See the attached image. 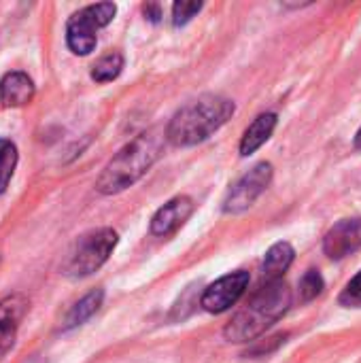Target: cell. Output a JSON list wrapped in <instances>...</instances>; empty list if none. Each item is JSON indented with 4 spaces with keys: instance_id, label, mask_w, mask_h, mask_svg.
Masks as SVG:
<instances>
[{
    "instance_id": "1",
    "label": "cell",
    "mask_w": 361,
    "mask_h": 363,
    "mask_svg": "<svg viewBox=\"0 0 361 363\" xmlns=\"http://www.w3.org/2000/svg\"><path fill=\"white\" fill-rule=\"evenodd\" d=\"M291 306V289L287 283L281 281H268L262 285L251 300L232 317V321L226 325L223 336L230 342H253L260 338L268 328H272Z\"/></svg>"
},
{
    "instance_id": "2",
    "label": "cell",
    "mask_w": 361,
    "mask_h": 363,
    "mask_svg": "<svg viewBox=\"0 0 361 363\" xmlns=\"http://www.w3.org/2000/svg\"><path fill=\"white\" fill-rule=\"evenodd\" d=\"M164 140L166 132L160 130H149L136 136L104 166L96 181V189L104 196H113L132 187L155 164L162 153Z\"/></svg>"
},
{
    "instance_id": "3",
    "label": "cell",
    "mask_w": 361,
    "mask_h": 363,
    "mask_svg": "<svg viewBox=\"0 0 361 363\" xmlns=\"http://www.w3.org/2000/svg\"><path fill=\"white\" fill-rule=\"evenodd\" d=\"M232 115H234L232 100L217 94L200 96L174 113V117L166 128V140H170L177 147L198 145L206 140L211 134H215Z\"/></svg>"
},
{
    "instance_id": "4",
    "label": "cell",
    "mask_w": 361,
    "mask_h": 363,
    "mask_svg": "<svg viewBox=\"0 0 361 363\" xmlns=\"http://www.w3.org/2000/svg\"><path fill=\"white\" fill-rule=\"evenodd\" d=\"M117 240L119 236L113 228H98L79 236L62 264V274L68 279H85L94 274L106 264Z\"/></svg>"
},
{
    "instance_id": "5",
    "label": "cell",
    "mask_w": 361,
    "mask_h": 363,
    "mask_svg": "<svg viewBox=\"0 0 361 363\" xmlns=\"http://www.w3.org/2000/svg\"><path fill=\"white\" fill-rule=\"evenodd\" d=\"M117 13L113 2H98L77 11L66 23V43L74 55H89L98 43V30L109 26Z\"/></svg>"
},
{
    "instance_id": "6",
    "label": "cell",
    "mask_w": 361,
    "mask_h": 363,
    "mask_svg": "<svg viewBox=\"0 0 361 363\" xmlns=\"http://www.w3.org/2000/svg\"><path fill=\"white\" fill-rule=\"evenodd\" d=\"M272 164L262 162L257 166H253L228 194V198L223 200V213L228 215H238L245 213L247 208H251L255 204V200L268 189V185L272 183Z\"/></svg>"
},
{
    "instance_id": "7",
    "label": "cell",
    "mask_w": 361,
    "mask_h": 363,
    "mask_svg": "<svg viewBox=\"0 0 361 363\" xmlns=\"http://www.w3.org/2000/svg\"><path fill=\"white\" fill-rule=\"evenodd\" d=\"M247 287H249V272H245V270L230 272L204 289V294L200 298V306L213 315L226 313L243 298Z\"/></svg>"
},
{
    "instance_id": "8",
    "label": "cell",
    "mask_w": 361,
    "mask_h": 363,
    "mask_svg": "<svg viewBox=\"0 0 361 363\" xmlns=\"http://www.w3.org/2000/svg\"><path fill=\"white\" fill-rule=\"evenodd\" d=\"M361 247V217L338 221L323 238V253L330 259H345Z\"/></svg>"
},
{
    "instance_id": "9",
    "label": "cell",
    "mask_w": 361,
    "mask_h": 363,
    "mask_svg": "<svg viewBox=\"0 0 361 363\" xmlns=\"http://www.w3.org/2000/svg\"><path fill=\"white\" fill-rule=\"evenodd\" d=\"M28 306L30 302L21 294H13L0 300V362L13 349L17 330L21 325V319L28 313Z\"/></svg>"
},
{
    "instance_id": "10",
    "label": "cell",
    "mask_w": 361,
    "mask_h": 363,
    "mask_svg": "<svg viewBox=\"0 0 361 363\" xmlns=\"http://www.w3.org/2000/svg\"><path fill=\"white\" fill-rule=\"evenodd\" d=\"M194 213V200L189 196H177L170 202H166L151 219V234L166 238L170 234H174Z\"/></svg>"
},
{
    "instance_id": "11",
    "label": "cell",
    "mask_w": 361,
    "mask_h": 363,
    "mask_svg": "<svg viewBox=\"0 0 361 363\" xmlns=\"http://www.w3.org/2000/svg\"><path fill=\"white\" fill-rule=\"evenodd\" d=\"M34 98V81L21 72V70H11L0 79V102L2 106H26Z\"/></svg>"
},
{
    "instance_id": "12",
    "label": "cell",
    "mask_w": 361,
    "mask_h": 363,
    "mask_svg": "<svg viewBox=\"0 0 361 363\" xmlns=\"http://www.w3.org/2000/svg\"><path fill=\"white\" fill-rule=\"evenodd\" d=\"M277 121H279V117L274 115V113H264V115H260L247 130H245V134H243V140H240V155H251V153H255L270 136H272V132H274V128H277Z\"/></svg>"
},
{
    "instance_id": "13",
    "label": "cell",
    "mask_w": 361,
    "mask_h": 363,
    "mask_svg": "<svg viewBox=\"0 0 361 363\" xmlns=\"http://www.w3.org/2000/svg\"><path fill=\"white\" fill-rule=\"evenodd\" d=\"M296 257V251L289 242H277L268 249L266 257H264V266H262V272H264V279L266 283L268 281H281V277L287 272V268L291 266Z\"/></svg>"
},
{
    "instance_id": "14",
    "label": "cell",
    "mask_w": 361,
    "mask_h": 363,
    "mask_svg": "<svg viewBox=\"0 0 361 363\" xmlns=\"http://www.w3.org/2000/svg\"><path fill=\"white\" fill-rule=\"evenodd\" d=\"M102 300H104V291H102V289H94V291H89L87 296H83V298L68 311V315H66V319H64V330H72V328H77V325H83L87 319H91V317L98 313V308L102 306Z\"/></svg>"
},
{
    "instance_id": "15",
    "label": "cell",
    "mask_w": 361,
    "mask_h": 363,
    "mask_svg": "<svg viewBox=\"0 0 361 363\" xmlns=\"http://www.w3.org/2000/svg\"><path fill=\"white\" fill-rule=\"evenodd\" d=\"M121 70H123V55L119 51H111L91 66V79L96 83H109L117 79Z\"/></svg>"
},
{
    "instance_id": "16",
    "label": "cell",
    "mask_w": 361,
    "mask_h": 363,
    "mask_svg": "<svg viewBox=\"0 0 361 363\" xmlns=\"http://www.w3.org/2000/svg\"><path fill=\"white\" fill-rule=\"evenodd\" d=\"M17 166V147L9 138H0V196L6 191Z\"/></svg>"
},
{
    "instance_id": "17",
    "label": "cell",
    "mask_w": 361,
    "mask_h": 363,
    "mask_svg": "<svg viewBox=\"0 0 361 363\" xmlns=\"http://www.w3.org/2000/svg\"><path fill=\"white\" fill-rule=\"evenodd\" d=\"M323 291V277L317 270H309L300 281V298L304 302L315 300Z\"/></svg>"
},
{
    "instance_id": "18",
    "label": "cell",
    "mask_w": 361,
    "mask_h": 363,
    "mask_svg": "<svg viewBox=\"0 0 361 363\" xmlns=\"http://www.w3.org/2000/svg\"><path fill=\"white\" fill-rule=\"evenodd\" d=\"M202 9V2H174L172 4V23L174 26H185L187 21H191V17H196Z\"/></svg>"
},
{
    "instance_id": "19",
    "label": "cell",
    "mask_w": 361,
    "mask_h": 363,
    "mask_svg": "<svg viewBox=\"0 0 361 363\" xmlns=\"http://www.w3.org/2000/svg\"><path fill=\"white\" fill-rule=\"evenodd\" d=\"M340 304L347 308H361V270L347 283L340 294Z\"/></svg>"
},
{
    "instance_id": "20",
    "label": "cell",
    "mask_w": 361,
    "mask_h": 363,
    "mask_svg": "<svg viewBox=\"0 0 361 363\" xmlns=\"http://www.w3.org/2000/svg\"><path fill=\"white\" fill-rule=\"evenodd\" d=\"M145 15L149 17V21L157 23V21H160V17H162V11H160V6H157V4H145Z\"/></svg>"
},
{
    "instance_id": "21",
    "label": "cell",
    "mask_w": 361,
    "mask_h": 363,
    "mask_svg": "<svg viewBox=\"0 0 361 363\" xmlns=\"http://www.w3.org/2000/svg\"><path fill=\"white\" fill-rule=\"evenodd\" d=\"M355 147H357V149H361V128L357 130V134H355Z\"/></svg>"
}]
</instances>
